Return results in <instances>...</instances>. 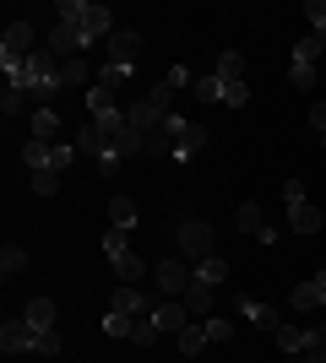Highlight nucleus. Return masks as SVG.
<instances>
[{
  "instance_id": "obj_1",
  "label": "nucleus",
  "mask_w": 326,
  "mask_h": 363,
  "mask_svg": "<svg viewBox=\"0 0 326 363\" xmlns=\"http://www.w3.org/2000/svg\"><path fill=\"white\" fill-rule=\"evenodd\" d=\"M55 22L77 28L87 44L114 38V11H109V6H93V0H60V6H55Z\"/></svg>"
},
{
  "instance_id": "obj_2",
  "label": "nucleus",
  "mask_w": 326,
  "mask_h": 363,
  "mask_svg": "<svg viewBox=\"0 0 326 363\" xmlns=\"http://www.w3.org/2000/svg\"><path fill=\"white\" fill-rule=\"evenodd\" d=\"M190 282H196V266L180 260V255H169V260H158V266H153V288L163 293V298H185Z\"/></svg>"
},
{
  "instance_id": "obj_3",
  "label": "nucleus",
  "mask_w": 326,
  "mask_h": 363,
  "mask_svg": "<svg viewBox=\"0 0 326 363\" xmlns=\"http://www.w3.org/2000/svg\"><path fill=\"white\" fill-rule=\"evenodd\" d=\"M212 228L202 223V217H190L185 228H180V260H190V266H202V260H212Z\"/></svg>"
},
{
  "instance_id": "obj_4",
  "label": "nucleus",
  "mask_w": 326,
  "mask_h": 363,
  "mask_svg": "<svg viewBox=\"0 0 326 363\" xmlns=\"http://www.w3.org/2000/svg\"><path fill=\"white\" fill-rule=\"evenodd\" d=\"M38 33H33V22H11L6 28V38H0V65H16V60H28V55H38Z\"/></svg>"
},
{
  "instance_id": "obj_5",
  "label": "nucleus",
  "mask_w": 326,
  "mask_h": 363,
  "mask_svg": "<svg viewBox=\"0 0 326 363\" xmlns=\"http://www.w3.org/2000/svg\"><path fill=\"white\" fill-rule=\"evenodd\" d=\"M77 152L98 157V163H104V157H114V130H109V125H98V120H87V125H82V136H77Z\"/></svg>"
},
{
  "instance_id": "obj_6",
  "label": "nucleus",
  "mask_w": 326,
  "mask_h": 363,
  "mask_svg": "<svg viewBox=\"0 0 326 363\" xmlns=\"http://www.w3.org/2000/svg\"><path fill=\"white\" fill-rule=\"evenodd\" d=\"M180 130H185V120H180V114H169V120H163L153 136H147V157H174V147H180Z\"/></svg>"
},
{
  "instance_id": "obj_7",
  "label": "nucleus",
  "mask_w": 326,
  "mask_h": 363,
  "mask_svg": "<svg viewBox=\"0 0 326 363\" xmlns=\"http://www.w3.org/2000/svg\"><path fill=\"white\" fill-rule=\"evenodd\" d=\"M163 120H169V114H163V108H158L153 98H141V104H131V108H125V125H131L136 136H153V130H158Z\"/></svg>"
},
{
  "instance_id": "obj_8",
  "label": "nucleus",
  "mask_w": 326,
  "mask_h": 363,
  "mask_svg": "<svg viewBox=\"0 0 326 363\" xmlns=\"http://www.w3.org/2000/svg\"><path fill=\"white\" fill-rule=\"evenodd\" d=\"M0 347L6 352H38V331H33L28 320H6L0 325Z\"/></svg>"
},
{
  "instance_id": "obj_9",
  "label": "nucleus",
  "mask_w": 326,
  "mask_h": 363,
  "mask_svg": "<svg viewBox=\"0 0 326 363\" xmlns=\"http://www.w3.org/2000/svg\"><path fill=\"white\" fill-rule=\"evenodd\" d=\"M44 49L55 55V60H71L77 49H87V38H82L77 28H65V22H55V28H49V38H44Z\"/></svg>"
},
{
  "instance_id": "obj_10",
  "label": "nucleus",
  "mask_w": 326,
  "mask_h": 363,
  "mask_svg": "<svg viewBox=\"0 0 326 363\" xmlns=\"http://www.w3.org/2000/svg\"><path fill=\"white\" fill-rule=\"evenodd\" d=\"M109 309H120V315H153L158 303H153V293H141V288H131V282H120V288H114V298H109Z\"/></svg>"
},
{
  "instance_id": "obj_11",
  "label": "nucleus",
  "mask_w": 326,
  "mask_h": 363,
  "mask_svg": "<svg viewBox=\"0 0 326 363\" xmlns=\"http://www.w3.org/2000/svg\"><path fill=\"white\" fill-rule=\"evenodd\" d=\"M234 309H239L250 325H261V331H278V325H283L278 309H272V303H261V298H250V293H239V298H234Z\"/></svg>"
},
{
  "instance_id": "obj_12",
  "label": "nucleus",
  "mask_w": 326,
  "mask_h": 363,
  "mask_svg": "<svg viewBox=\"0 0 326 363\" xmlns=\"http://www.w3.org/2000/svg\"><path fill=\"white\" fill-rule=\"evenodd\" d=\"M136 55H141V33L114 28V38H109V65H131V71H136Z\"/></svg>"
},
{
  "instance_id": "obj_13",
  "label": "nucleus",
  "mask_w": 326,
  "mask_h": 363,
  "mask_svg": "<svg viewBox=\"0 0 326 363\" xmlns=\"http://www.w3.org/2000/svg\"><path fill=\"white\" fill-rule=\"evenodd\" d=\"M288 223H294V233H321V206L310 196L288 201Z\"/></svg>"
},
{
  "instance_id": "obj_14",
  "label": "nucleus",
  "mask_w": 326,
  "mask_h": 363,
  "mask_svg": "<svg viewBox=\"0 0 326 363\" xmlns=\"http://www.w3.org/2000/svg\"><path fill=\"white\" fill-rule=\"evenodd\" d=\"M153 325H158V331H174V336H180V331H185V325H190L185 303H180V298H163V303H158V309H153Z\"/></svg>"
},
{
  "instance_id": "obj_15",
  "label": "nucleus",
  "mask_w": 326,
  "mask_h": 363,
  "mask_svg": "<svg viewBox=\"0 0 326 363\" xmlns=\"http://www.w3.org/2000/svg\"><path fill=\"white\" fill-rule=\"evenodd\" d=\"M212 298H217V288H207V282H190L180 303H185V315H190V320H207V315H212Z\"/></svg>"
},
{
  "instance_id": "obj_16",
  "label": "nucleus",
  "mask_w": 326,
  "mask_h": 363,
  "mask_svg": "<svg viewBox=\"0 0 326 363\" xmlns=\"http://www.w3.org/2000/svg\"><path fill=\"white\" fill-rule=\"evenodd\" d=\"M202 147H207V125L185 120V130H180V147H174V157H180V163H190V157H196Z\"/></svg>"
},
{
  "instance_id": "obj_17",
  "label": "nucleus",
  "mask_w": 326,
  "mask_h": 363,
  "mask_svg": "<svg viewBox=\"0 0 326 363\" xmlns=\"http://www.w3.org/2000/svg\"><path fill=\"white\" fill-rule=\"evenodd\" d=\"M22 320H28L33 331H55V298H28Z\"/></svg>"
},
{
  "instance_id": "obj_18",
  "label": "nucleus",
  "mask_w": 326,
  "mask_h": 363,
  "mask_svg": "<svg viewBox=\"0 0 326 363\" xmlns=\"http://www.w3.org/2000/svg\"><path fill=\"white\" fill-rule=\"evenodd\" d=\"M125 82H131V65H109V60H104V65H98V82H93V87L114 98V92H120Z\"/></svg>"
},
{
  "instance_id": "obj_19",
  "label": "nucleus",
  "mask_w": 326,
  "mask_h": 363,
  "mask_svg": "<svg viewBox=\"0 0 326 363\" xmlns=\"http://www.w3.org/2000/svg\"><path fill=\"white\" fill-rule=\"evenodd\" d=\"M109 266H114V277H120V282H131V288H141V277H153V272H141V255H131V250H125V255H114Z\"/></svg>"
},
{
  "instance_id": "obj_20",
  "label": "nucleus",
  "mask_w": 326,
  "mask_h": 363,
  "mask_svg": "<svg viewBox=\"0 0 326 363\" xmlns=\"http://www.w3.org/2000/svg\"><path fill=\"white\" fill-rule=\"evenodd\" d=\"M212 76H217V82H245V55H239V49H223Z\"/></svg>"
},
{
  "instance_id": "obj_21",
  "label": "nucleus",
  "mask_w": 326,
  "mask_h": 363,
  "mask_svg": "<svg viewBox=\"0 0 326 363\" xmlns=\"http://www.w3.org/2000/svg\"><path fill=\"white\" fill-rule=\"evenodd\" d=\"M109 228H125V233L136 228V201H131V196H114V201H109Z\"/></svg>"
},
{
  "instance_id": "obj_22",
  "label": "nucleus",
  "mask_w": 326,
  "mask_h": 363,
  "mask_svg": "<svg viewBox=\"0 0 326 363\" xmlns=\"http://www.w3.org/2000/svg\"><path fill=\"white\" fill-rule=\"evenodd\" d=\"M234 223H239V233H250V239H261V233H266V217H261L256 201H245V206L234 212Z\"/></svg>"
},
{
  "instance_id": "obj_23",
  "label": "nucleus",
  "mask_w": 326,
  "mask_h": 363,
  "mask_svg": "<svg viewBox=\"0 0 326 363\" xmlns=\"http://www.w3.org/2000/svg\"><path fill=\"white\" fill-rule=\"evenodd\" d=\"M278 347L283 352H310V331H305V325H278Z\"/></svg>"
},
{
  "instance_id": "obj_24",
  "label": "nucleus",
  "mask_w": 326,
  "mask_h": 363,
  "mask_svg": "<svg viewBox=\"0 0 326 363\" xmlns=\"http://www.w3.org/2000/svg\"><path fill=\"white\" fill-rule=\"evenodd\" d=\"M98 76L87 71V60H60V87H93Z\"/></svg>"
},
{
  "instance_id": "obj_25",
  "label": "nucleus",
  "mask_w": 326,
  "mask_h": 363,
  "mask_svg": "<svg viewBox=\"0 0 326 363\" xmlns=\"http://www.w3.org/2000/svg\"><path fill=\"white\" fill-rule=\"evenodd\" d=\"M196 282H207V288H223V282H229V260H223V255L202 260V266H196Z\"/></svg>"
},
{
  "instance_id": "obj_26",
  "label": "nucleus",
  "mask_w": 326,
  "mask_h": 363,
  "mask_svg": "<svg viewBox=\"0 0 326 363\" xmlns=\"http://www.w3.org/2000/svg\"><path fill=\"white\" fill-rule=\"evenodd\" d=\"M288 298H294V309H326V298H321V282H299V288L288 293Z\"/></svg>"
},
{
  "instance_id": "obj_27",
  "label": "nucleus",
  "mask_w": 326,
  "mask_h": 363,
  "mask_svg": "<svg viewBox=\"0 0 326 363\" xmlns=\"http://www.w3.org/2000/svg\"><path fill=\"white\" fill-rule=\"evenodd\" d=\"M55 130H60V114L55 108H33V141H49Z\"/></svg>"
},
{
  "instance_id": "obj_28",
  "label": "nucleus",
  "mask_w": 326,
  "mask_h": 363,
  "mask_svg": "<svg viewBox=\"0 0 326 363\" xmlns=\"http://www.w3.org/2000/svg\"><path fill=\"white\" fill-rule=\"evenodd\" d=\"M202 347H207V325H196V320H190L185 331H180V352H185V358H196Z\"/></svg>"
},
{
  "instance_id": "obj_29",
  "label": "nucleus",
  "mask_w": 326,
  "mask_h": 363,
  "mask_svg": "<svg viewBox=\"0 0 326 363\" xmlns=\"http://www.w3.org/2000/svg\"><path fill=\"white\" fill-rule=\"evenodd\" d=\"M158 336H163V331L153 325V315H136V325H131V342H136V347H153Z\"/></svg>"
},
{
  "instance_id": "obj_30",
  "label": "nucleus",
  "mask_w": 326,
  "mask_h": 363,
  "mask_svg": "<svg viewBox=\"0 0 326 363\" xmlns=\"http://www.w3.org/2000/svg\"><path fill=\"white\" fill-rule=\"evenodd\" d=\"M321 49H326L321 33H315V38H299V44H294V60L299 65H315V60H321Z\"/></svg>"
},
{
  "instance_id": "obj_31",
  "label": "nucleus",
  "mask_w": 326,
  "mask_h": 363,
  "mask_svg": "<svg viewBox=\"0 0 326 363\" xmlns=\"http://www.w3.org/2000/svg\"><path fill=\"white\" fill-rule=\"evenodd\" d=\"M49 157H55L49 141H28V147H22V163H28V168H49Z\"/></svg>"
},
{
  "instance_id": "obj_32",
  "label": "nucleus",
  "mask_w": 326,
  "mask_h": 363,
  "mask_svg": "<svg viewBox=\"0 0 326 363\" xmlns=\"http://www.w3.org/2000/svg\"><path fill=\"white\" fill-rule=\"evenodd\" d=\"M22 108H28V92H22V87H11V82H6V92H0V114L11 120V114H22Z\"/></svg>"
},
{
  "instance_id": "obj_33",
  "label": "nucleus",
  "mask_w": 326,
  "mask_h": 363,
  "mask_svg": "<svg viewBox=\"0 0 326 363\" xmlns=\"http://www.w3.org/2000/svg\"><path fill=\"white\" fill-rule=\"evenodd\" d=\"M196 98H202V104H223V82H217V76H196Z\"/></svg>"
},
{
  "instance_id": "obj_34",
  "label": "nucleus",
  "mask_w": 326,
  "mask_h": 363,
  "mask_svg": "<svg viewBox=\"0 0 326 363\" xmlns=\"http://www.w3.org/2000/svg\"><path fill=\"white\" fill-rule=\"evenodd\" d=\"M223 104H229V108H245L250 104V82H223Z\"/></svg>"
},
{
  "instance_id": "obj_35",
  "label": "nucleus",
  "mask_w": 326,
  "mask_h": 363,
  "mask_svg": "<svg viewBox=\"0 0 326 363\" xmlns=\"http://www.w3.org/2000/svg\"><path fill=\"white\" fill-rule=\"evenodd\" d=\"M131 325H136V315H120V309H109V315H104V331L109 336H131Z\"/></svg>"
},
{
  "instance_id": "obj_36",
  "label": "nucleus",
  "mask_w": 326,
  "mask_h": 363,
  "mask_svg": "<svg viewBox=\"0 0 326 363\" xmlns=\"http://www.w3.org/2000/svg\"><path fill=\"white\" fill-rule=\"evenodd\" d=\"M33 190H38V196H55V190H60V174H55V168H33Z\"/></svg>"
},
{
  "instance_id": "obj_37",
  "label": "nucleus",
  "mask_w": 326,
  "mask_h": 363,
  "mask_svg": "<svg viewBox=\"0 0 326 363\" xmlns=\"http://www.w3.org/2000/svg\"><path fill=\"white\" fill-rule=\"evenodd\" d=\"M22 266H28V250H16V244H6V250H0V272L11 277V272H22Z\"/></svg>"
},
{
  "instance_id": "obj_38",
  "label": "nucleus",
  "mask_w": 326,
  "mask_h": 363,
  "mask_svg": "<svg viewBox=\"0 0 326 363\" xmlns=\"http://www.w3.org/2000/svg\"><path fill=\"white\" fill-rule=\"evenodd\" d=\"M109 108H114V98L98 92V87H87V120H98V114H109Z\"/></svg>"
},
{
  "instance_id": "obj_39",
  "label": "nucleus",
  "mask_w": 326,
  "mask_h": 363,
  "mask_svg": "<svg viewBox=\"0 0 326 363\" xmlns=\"http://www.w3.org/2000/svg\"><path fill=\"white\" fill-rule=\"evenodd\" d=\"M125 250H131V244H125V228H109L104 233V255L114 260V255H125Z\"/></svg>"
},
{
  "instance_id": "obj_40",
  "label": "nucleus",
  "mask_w": 326,
  "mask_h": 363,
  "mask_svg": "<svg viewBox=\"0 0 326 363\" xmlns=\"http://www.w3.org/2000/svg\"><path fill=\"white\" fill-rule=\"evenodd\" d=\"M288 82L310 92V87H315V65H299V60H294V65H288Z\"/></svg>"
},
{
  "instance_id": "obj_41",
  "label": "nucleus",
  "mask_w": 326,
  "mask_h": 363,
  "mask_svg": "<svg viewBox=\"0 0 326 363\" xmlns=\"http://www.w3.org/2000/svg\"><path fill=\"white\" fill-rule=\"evenodd\" d=\"M202 325H207V342H212V347H217V342H229V320H202Z\"/></svg>"
},
{
  "instance_id": "obj_42",
  "label": "nucleus",
  "mask_w": 326,
  "mask_h": 363,
  "mask_svg": "<svg viewBox=\"0 0 326 363\" xmlns=\"http://www.w3.org/2000/svg\"><path fill=\"white\" fill-rule=\"evenodd\" d=\"M305 16H310V22H315V33L326 38V0H310V6H305Z\"/></svg>"
},
{
  "instance_id": "obj_43",
  "label": "nucleus",
  "mask_w": 326,
  "mask_h": 363,
  "mask_svg": "<svg viewBox=\"0 0 326 363\" xmlns=\"http://www.w3.org/2000/svg\"><path fill=\"white\" fill-rule=\"evenodd\" d=\"M163 82H169V87H174V92H180V87H196V76H190V71H185V65H174V71H169V76H163Z\"/></svg>"
},
{
  "instance_id": "obj_44",
  "label": "nucleus",
  "mask_w": 326,
  "mask_h": 363,
  "mask_svg": "<svg viewBox=\"0 0 326 363\" xmlns=\"http://www.w3.org/2000/svg\"><path fill=\"white\" fill-rule=\"evenodd\" d=\"M71 163H77V147H55V157H49V168L60 174V168H71Z\"/></svg>"
},
{
  "instance_id": "obj_45",
  "label": "nucleus",
  "mask_w": 326,
  "mask_h": 363,
  "mask_svg": "<svg viewBox=\"0 0 326 363\" xmlns=\"http://www.w3.org/2000/svg\"><path fill=\"white\" fill-rule=\"evenodd\" d=\"M38 352L55 358V352H60V331H38Z\"/></svg>"
},
{
  "instance_id": "obj_46",
  "label": "nucleus",
  "mask_w": 326,
  "mask_h": 363,
  "mask_svg": "<svg viewBox=\"0 0 326 363\" xmlns=\"http://www.w3.org/2000/svg\"><path fill=\"white\" fill-rule=\"evenodd\" d=\"M310 125H315V130L326 136V104H310Z\"/></svg>"
},
{
  "instance_id": "obj_47",
  "label": "nucleus",
  "mask_w": 326,
  "mask_h": 363,
  "mask_svg": "<svg viewBox=\"0 0 326 363\" xmlns=\"http://www.w3.org/2000/svg\"><path fill=\"white\" fill-rule=\"evenodd\" d=\"M310 347H326V320H315V331H310Z\"/></svg>"
},
{
  "instance_id": "obj_48",
  "label": "nucleus",
  "mask_w": 326,
  "mask_h": 363,
  "mask_svg": "<svg viewBox=\"0 0 326 363\" xmlns=\"http://www.w3.org/2000/svg\"><path fill=\"white\" fill-rule=\"evenodd\" d=\"M315 282H321V298H326V266H321V272H315Z\"/></svg>"
},
{
  "instance_id": "obj_49",
  "label": "nucleus",
  "mask_w": 326,
  "mask_h": 363,
  "mask_svg": "<svg viewBox=\"0 0 326 363\" xmlns=\"http://www.w3.org/2000/svg\"><path fill=\"white\" fill-rule=\"evenodd\" d=\"M321 147H326V136H321Z\"/></svg>"
}]
</instances>
